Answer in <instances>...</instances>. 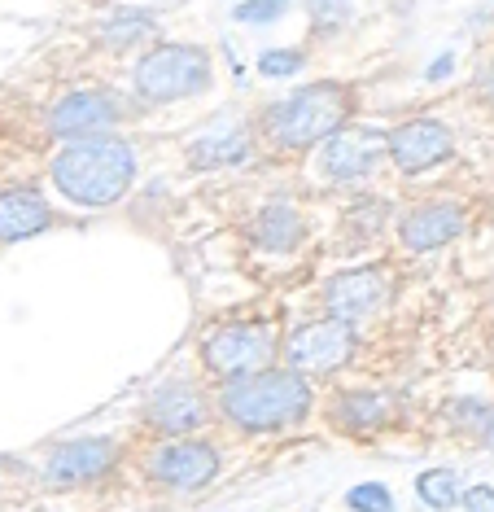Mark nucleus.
Here are the masks:
<instances>
[{"mask_svg": "<svg viewBox=\"0 0 494 512\" xmlns=\"http://www.w3.org/2000/svg\"><path fill=\"white\" fill-rule=\"evenodd\" d=\"M315 27H324V31H333L337 27V22H346L350 18V9L346 5H315Z\"/></svg>", "mask_w": 494, "mask_h": 512, "instance_id": "bb28decb", "label": "nucleus"}, {"mask_svg": "<svg viewBox=\"0 0 494 512\" xmlns=\"http://www.w3.org/2000/svg\"><path fill=\"white\" fill-rule=\"evenodd\" d=\"M416 495H420V504H425V508L446 512V508H455L464 499V482H460V473H455V469L438 464V469H425L416 477Z\"/></svg>", "mask_w": 494, "mask_h": 512, "instance_id": "aec40b11", "label": "nucleus"}, {"mask_svg": "<svg viewBox=\"0 0 494 512\" xmlns=\"http://www.w3.org/2000/svg\"><path fill=\"white\" fill-rule=\"evenodd\" d=\"M481 438H486V447L494 451V407H490V416H486V425H481Z\"/></svg>", "mask_w": 494, "mask_h": 512, "instance_id": "c85d7f7f", "label": "nucleus"}, {"mask_svg": "<svg viewBox=\"0 0 494 512\" xmlns=\"http://www.w3.org/2000/svg\"><path fill=\"white\" fill-rule=\"evenodd\" d=\"M451 66H455V53H442L438 62L429 66V79H442V75H451Z\"/></svg>", "mask_w": 494, "mask_h": 512, "instance_id": "cd10ccee", "label": "nucleus"}, {"mask_svg": "<svg viewBox=\"0 0 494 512\" xmlns=\"http://www.w3.org/2000/svg\"><path fill=\"white\" fill-rule=\"evenodd\" d=\"M328 416L346 434H376V429H385L394 421V399L376 390H341L333 407H328Z\"/></svg>", "mask_w": 494, "mask_h": 512, "instance_id": "f3484780", "label": "nucleus"}, {"mask_svg": "<svg viewBox=\"0 0 494 512\" xmlns=\"http://www.w3.org/2000/svg\"><path fill=\"white\" fill-rule=\"evenodd\" d=\"M355 110V92L337 79H315V84L293 88L276 106L263 110V132L280 149H315L341 127H350Z\"/></svg>", "mask_w": 494, "mask_h": 512, "instance_id": "7ed1b4c3", "label": "nucleus"}, {"mask_svg": "<svg viewBox=\"0 0 494 512\" xmlns=\"http://www.w3.org/2000/svg\"><path fill=\"white\" fill-rule=\"evenodd\" d=\"M254 158V132L250 127H210L193 145H188V167L193 171H223V167H241Z\"/></svg>", "mask_w": 494, "mask_h": 512, "instance_id": "dca6fc26", "label": "nucleus"}, {"mask_svg": "<svg viewBox=\"0 0 494 512\" xmlns=\"http://www.w3.org/2000/svg\"><path fill=\"white\" fill-rule=\"evenodd\" d=\"M154 36H158V18L149 14V9H132V5L114 9V14L101 22V31H97L101 49H114V53L136 49V44H145Z\"/></svg>", "mask_w": 494, "mask_h": 512, "instance_id": "6ab92c4d", "label": "nucleus"}, {"mask_svg": "<svg viewBox=\"0 0 494 512\" xmlns=\"http://www.w3.org/2000/svg\"><path fill=\"white\" fill-rule=\"evenodd\" d=\"M311 381L298 377L293 368H263L250 377L223 381L215 394L219 416L241 434H280L307 421L311 412Z\"/></svg>", "mask_w": 494, "mask_h": 512, "instance_id": "f03ea898", "label": "nucleus"}, {"mask_svg": "<svg viewBox=\"0 0 494 512\" xmlns=\"http://www.w3.org/2000/svg\"><path fill=\"white\" fill-rule=\"evenodd\" d=\"M145 477L167 495H193L206 491L219 477V447L210 438H175L158 442L145 460Z\"/></svg>", "mask_w": 494, "mask_h": 512, "instance_id": "0eeeda50", "label": "nucleus"}, {"mask_svg": "<svg viewBox=\"0 0 494 512\" xmlns=\"http://www.w3.org/2000/svg\"><path fill=\"white\" fill-rule=\"evenodd\" d=\"M132 119V101L119 88H75L49 110V136L62 145L92 141V136H119V127Z\"/></svg>", "mask_w": 494, "mask_h": 512, "instance_id": "423d86ee", "label": "nucleus"}, {"mask_svg": "<svg viewBox=\"0 0 494 512\" xmlns=\"http://www.w3.org/2000/svg\"><path fill=\"white\" fill-rule=\"evenodd\" d=\"M390 294H394V272L385 263L350 267V272H337L324 285V311H328V320H341L355 329L359 320L376 316L390 302Z\"/></svg>", "mask_w": 494, "mask_h": 512, "instance_id": "9b49d317", "label": "nucleus"}, {"mask_svg": "<svg viewBox=\"0 0 494 512\" xmlns=\"http://www.w3.org/2000/svg\"><path fill=\"white\" fill-rule=\"evenodd\" d=\"M276 351H280V337L272 333V324L263 320H232V324H215L202 346H197V359L210 377L219 381H237L250 377V372L276 368Z\"/></svg>", "mask_w": 494, "mask_h": 512, "instance_id": "39448f33", "label": "nucleus"}, {"mask_svg": "<svg viewBox=\"0 0 494 512\" xmlns=\"http://www.w3.org/2000/svg\"><path fill=\"white\" fill-rule=\"evenodd\" d=\"M464 224H468L464 206L420 202V206H411V211H403V219H398V241H403L411 254H429V250L451 246V241L464 232Z\"/></svg>", "mask_w": 494, "mask_h": 512, "instance_id": "4468645a", "label": "nucleus"}, {"mask_svg": "<svg viewBox=\"0 0 494 512\" xmlns=\"http://www.w3.org/2000/svg\"><path fill=\"white\" fill-rule=\"evenodd\" d=\"M53 202L44 197L40 184H9L0 189V246H18L53 228Z\"/></svg>", "mask_w": 494, "mask_h": 512, "instance_id": "2eb2a0df", "label": "nucleus"}, {"mask_svg": "<svg viewBox=\"0 0 494 512\" xmlns=\"http://www.w3.org/2000/svg\"><path fill=\"white\" fill-rule=\"evenodd\" d=\"M302 237H307V224H302V215L293 211L289 202H267L263 211L250 219V241L258 250H267V254L298 250Z\"/></svg>", "mask_w": 494, "mask_h": 512, "instance_id": "a211bd4d", "label": "nucleus"}, {"mask_svg": "<svg viewBox=\"0 0 494 512\" xmlns=\"http://www.w3.org/2000/svg\"><path fill=\"white\" fill-rule=\"evenodd\" d=\"M460 504L464 512H494V486H468Z\"/></svg>", "mask_w": 494, "mask_h": 512, "instance_id": "a878e982", "label": "nucleus"}, {"mask_svg": "<svg viewBox=\"0 0 494 512\" xmlns=\"http://www.w3.org/2000/svg\"><path fill=\"white\" fill-rule=\"evenodd\" d=\"M49 184L70 206L105 211L123 202L136 184V149L123 136H92V141H70L49 162Z\"/></svg>", "mask_w": 494, "mask_h": 512, "instance_id": "f257e3e1", "label": "nucleus"}, {"mask_svg": "<svg viewBox=\"0 0 494 512\" xmlns=\"http://www.w3.org/2000/svg\"><path fill=\"white\" fill-rule=\"evenodd\" d=\"M346 504L350 512H394V495L381 482H359L346 491Z\"/></svg>", "mask_w": 494, "mask_h": 512, "instance_id": "5701e85b", "label": "nucleus"}, {"mask_svg": "<svg viewBox=\"0 0 494 512\" xmlns=\"http://www.w3.org/2000/svg\"><path fill=\"white\" fill-rule=\"evenodd\" d=\"M285 9L289 5H280V0H241V5H232V18L250 22V27H263V22L285 18Z\"/></svg>", "mask_w": 494, "mask_h": 512, "instance_id": "b1692460", "label": "nucleus"}, {"mask_svg": "<svg viewBox=\"0 0 494 512\" xmlns=\"http://www.w3.org/2000/svg\"><path fill=\"white\" fill-rule=\"evenodd\" d=\"M215 84V57L202 44L188 40H162L140 53L132 66V92L140 106H175L193 101Z\"/></svg>", "mask_w": 494, "mask_h": 512, "instance_id": "20e7f679", "label": "nucleus"}, {"mask_svg": "<svg viewBox=\"0 0 494 512\" xmlns=\"http://www.w3.org/2000/svg\"><path fill=\"white\" fill-rule=\"evenodd\" d=\"M307 66V57L298 49H263L258 53V75L263 79H293Z\"/></svg>", "mask_w": 494, "mask_h": 512, "instance_id": "4be33fe9", "label": "nucleus"}, {"mask_svg": "<svg viewBox=\"0 0 494 512\" xmlns=\"http://www.w3.org/2000/svg\"><path fill=\"white\" fill-rule=\"evenodd\" d=\"M123 464V447L105 434H84V438H66L44 456V482L57 491H84L97 486L105 477H114Z\"/></svg>", "mask_w": 494, "mask_h": 512, "instance_id": "6e6552de", "label": "nucleus"}, {"mask_svg": "<svg viewBox=\"0 0 494 512\" xmlns=\"http://www.w3.org/2000/svg\"><path fill=\"white\" fill-rule=\"evenodd\" d=\"M446 416L455 421V429H481L486 425V416H490V407L481 399H455L451 407H446Z\"/></svg>", "mask_w": 494, "mask_h": 512, "instance_id": "393cba45", "label": "nucleus"}, {"mask_svg": "<svg viewBox=\"0 0 494 512\" xmlns=\"http://www.w3.org/2000/svg\"><path fill=\"white\" fill-rule=\"evenodd\" d=\"M140 421L158 442L197 438V429H206L210 421V394L188 377H167L162 386L149 390L145 407H140Z\"/></svg>", "mask_w": 494, "mask_h": 512, "instance_id": "1a4fd4ad", "label": "nucleus"}, {"mask_svg": "<svg viewBox=\"0 0 494 512\" xmlns=\"http://www.w3.org/2000/svg\"><path fill=\"white\" fill-rule=\"evenodd\" d=\"M385 158V132L376 127H341L337 136H328L320 149V171L337 184H355L363 176H372L376 162Z\"/></svg>", "mask_w": 494, "mask_h": 512, "instance_id": "ddd939ff", "label": "nucleus"}, {"mask_svg": "<svg viewBox=\"0 0 494 512\" xmlns=\"http://www.w3.org/2000/svg\"><path fill=\"white\" fill-rule=\"evenodd\" d=\"M385 219H390V202H381V197H363L346 211V232L355 241L363 237H376V232L385 228Z\"/></svg>", "mask_w": 494, "mask_h": 512, "instance_id": "412c9836", "label": "nucleus"}, {"mask_svg": "<svg viewBox=\"0 0 494 512\" xmlns=\"http://www.w3.org/2000/svg\"><path fill=\"white\" fill-rule=\"evenodd\" d=\"M355 346H359V337L350 324H341V320H307V324H298L289 337H285V359L298 377H333L337 368H346L350 359H355Z\"/></svg>", "mask_w": 494, "mask_h": 512, "instance_id": "9d476101", "label": "nucleus"}, {"mask_svg": "<svg viewBox=\"0 0 494 512\" xmlns=\"http://www.w3.org/2000/svg\"><path fill=\"white\" fill-rule=\"evenodd\" d=\"M385 154H390L398 171L420 176V171H433L438 162L455 154V136H451V127L438 119H411L385 136Z\"/></svg>", "mask_w": 494, "mask_h": 512, "instance_id": "f8f14e48", "label": "nucleus"}]
</instances>
